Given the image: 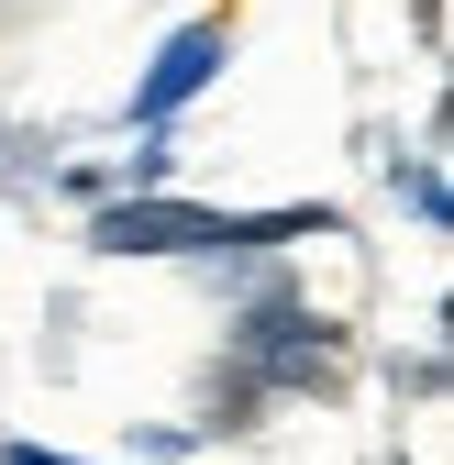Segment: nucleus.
Masks as SVG:
<instances>
[{
    "label": "nucleus",
    "instance_id": "1",
    "mask_svg": "<svg viewBox=\"0 0 454 465\" xmlns=\"http://www.w3.org/2000/svg\"><path fill=\"white\" fill-rule=\"evenodd\" d=\"M311 232H344V211L311 200V211H200V200H100L89 244L100 255H244V244H311Z\"/></svg>",
    "mask_w": 454,
    "mask_h": 465
},
{
    "label": "nucleus",
    "instance_id": "2",
    "mask_svg": "<svg viewBox=\"0 0 454 465\" xmlns=\"http://www.w3.org/2000/svg\"><path fill=\"white\" fill-rule=\"evenodd\" d=\"M222 55H233V34H222V23H189V34H166V55H155V67L133 78V123L155 134V123H178V111L222 78Z\"/></svg>",
    "mask_w": 454,
    "mask_h": 465
},
{
    "label": "nucleus",
    "instance_id": "3",
    "mask_svg": "<svg viewBox=\"0 0 454 465\" xmlns=\"http://www.w3.org/2000/svg\"><path fill=\"white\" fill-rule=\"evenodd\" d=\"M0 465H89V454H55V443H23V432H12V443H0Z\"/></svg>",
    "mask_w": 454,
    "mask_h": 465
}]
</instances>
